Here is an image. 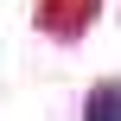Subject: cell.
Returning <instances> with one entry per match:
<instances>
[{
	"instance_id": "cell-1",
	"label": "cell",
	"mask_w": 121,
	"mask_h": 121,
	"mask_svg": "<svg viewBox=\"0 0 121 121\" xmlns=\"http://www.w3.org/2000/svg\"><path fill=\"white\" fill-rule=\"evenodd\" d=\"M83 121H121V83H102V89H89V102H83Z\"/></svg>"
}]
</instances>
